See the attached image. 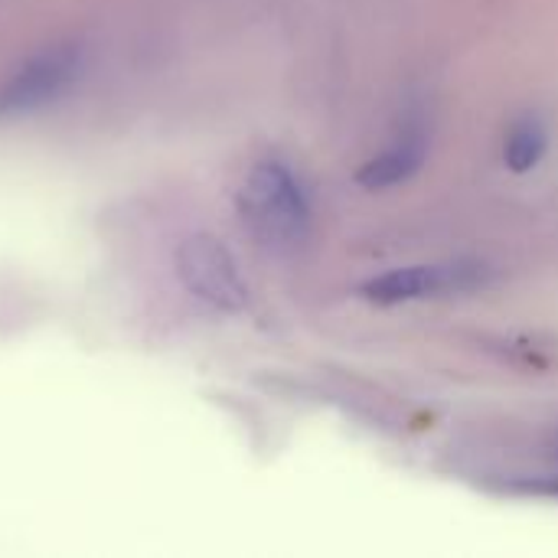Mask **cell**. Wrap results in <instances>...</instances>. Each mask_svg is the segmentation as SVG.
<instances>
[{
	"label": "cell",
	"mask_w": 558,
	"mask_h": 558,
	"mask_svg": "<svg viewBox=\"0 0 558 558\" xmlns=\"http://www.w3.org/2000/svg\"><path fill=\"white\" fill-rule=\"evenodd\" d=\"M239 216L248 232L275 252L304 245L311 232V199L281 160H258L239 186Z\"/></svg>",
	"instance_id": "cell-1"
},
{
	"label": "cell",
	"mask_w": 558,
	"mask_h": 558,
	"mask_svg": "<svg viewBox=\"0 0 558 558\" xmlns=\"http://www.w3.org/2000/svg\"><path fill=\"white\" fill-rule=\"evenodd\" d=\"M177 275L193 298L222 314H239L248 307V284L239 271V262L216 235L196 232L183 239L177 248Z\"/></svg>",
	"instance_id": "cell-2"
},
{
	"label": "cell",
	"mask_w": 558,
	"mask_h": 558,
	"mask_svg": "<svg viewBox=\"0 0 558 558\" xmlns=\"http://www.w3.org/2000/svg\"><path fill=\"white\" fill-rule=\"evenodd\" d=\"M85 49L78 43H56L29 56L3 85H0V118L36 111L56 101L82 72Z\"/></svg>",
	"instance_id": "cell-3"
},
{
	"label": "cell",
	"mask_w": 558,
	"mask_h": 558,
	"mask_svg": "<svg viewBox=\"0 0 558 558\" xmlns=\"http://www.w3.org/2000/svg\"><path fill=\"white\" fill-rule=\"evenodd\" d=\"M481 265L471 262H435V265H409V268H392L379 278H369L360 294L369 304H409V301H425L438 294H454L468 291L481 281Z\"/></svg>",
	"instance_id": "cell-4"
},
{
	"label": "cell",
	"mask_w": 558,
	"mask_h": 558,
	"mask_svg": "<svg viewBox=\"0 0 558 558\" xmlns=\"http://www.w3.org/2000/svg\"><path fill=\"white\" fill-rule=\"evenodd\" d=\"M422 160H425V131L409 128V131H402V137L389 150H383L379 157H373L369 163L360 167L356 183L366 186V190L399 186V183H405L409 177L418 173Z\"/></svg>",
	"instance_id": "cell-5"
},
{
	"label": "cell",
	"mask_w": 558,
	"mask_h": 558,
	"mask_svg": "<svg viewBox=\"0 0 558 558\" xmlns=\"http://www.w3.org/2000/svg\"><path fill=\"white\" fill-rule=\"evenodd\" d=\"M549 147V134L543 128L539 118H520L513 121V128L507 131L504 141V163L513 173H530L533 167H539V160L546 157Z\"/></svg>",
	"instance_id": "cell-6"
}]
</instances>
